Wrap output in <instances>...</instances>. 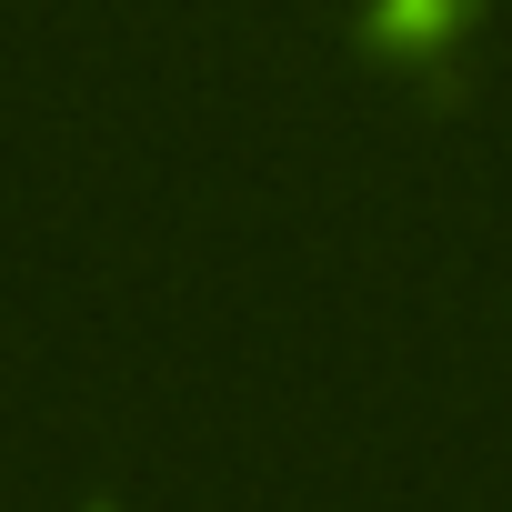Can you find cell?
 Listing matches in <instances>:
<instances>
[{"label": "cell", "instance_id": "obj_1", "mask_svg": "<svg viewBox=\"0 0 512 512\" xmlns=\"http://www.w3.org/2000/svg\"><path fill=\"white\" fill-rule=\"evenodd\" d=\"M462 21H472V0H382L372 11V51H432Z\"/></svg>", "mask_w": 512, "mask_h": 512}]
</instances>
